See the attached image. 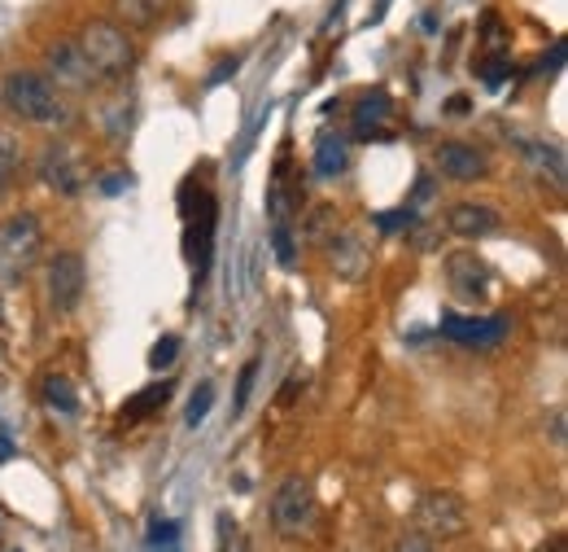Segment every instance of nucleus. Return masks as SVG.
<instances>
[{"instance_id":"nucleus-1","label":"nucleus","mask_w":568,"mask_h":552,"mask_svg":"<svg viewBox=\"0 0 568 552\" xmlns=\"http://www.w3.org/2000/svg\"><path fill=\"white\" fill-rule=\"evenodd\" d=\"M180 211H184V255L193 268V281H206L211 255H215V228H219V202L211 189L189 180L180 189Z\"/></svg>"},{"instance_id":"nucleus-2","label":"nucleus","mask_w":568,"mask_h":552,"mask_svg":"<svg viewBox=\"0 0 568 552\" xmlns=\"http://www.w3.org/2000/svg\"><path fill=\"white\" fill-rule=\"evenodd\" d=\"M88 57V66L96 70V79H123L132 66H136V44L127 35V26L110 22V18H92L79 40H75Z\"/></svg>"},{"instance_id":"nucleus-3","label":"nucleus","mask_w":568,"mask_h":552,"mask_svg":"<svg viewBox=\"0 0 568 552\" xmlns=\"http://www.w3.org/2000/svg\"><path fill=\"white\" fill-rule=\"evenodd\" d=\"M4 105L22 119V123H66V105L57 97V88L39 75V70H13L4 79Z\"/></svg>"},{"instance_id":"nucleus-4","label":"nucleus","mask_w":568,"mask_h":552,"mask_svg":"<svg viewBox=\"0 0 568 552\" xmlns=\"http://www.w3.org/2000/svg\"><path fill=\"white\" fill-rule=\"evenodd\" d=\"M44 250V228L31 211H18L0 224V290L22 281Z\"/></svg>"},{"instance_id":"nucleus-5","label":"nucleus","mask_w":568,"mask_h":552,"mask_svg":"<svg viewBox=\"0 0 568 552\" xmlns=\"http://www.w3.org/2000/svg\"><path fill=\"white\" fill-rule=\"evenodd\" d=\"M416 531L424 540H455L468 531V509L455 492H429L416 505Z\"/></svg>"},{"instance_id":"nucleus-6","label":"nucleus","mask_w":568,"mask_h":552,"mask_svg":"<svg viewBox=\"0 0 568 552\" xmlns=\"http://www.w3.org/2000/svg\"><path fill=\"white\" fill-rule=\"evenodd\" d=\"M272 522H276L281 536H302V531H310V522H315V496H310V483H306L302 474H288L281 487H276Z\"/></svg>"},{"instance_id":"nucleus-7","label":"nucleus","mask_w":568,"mask_h":552,"mask_svg":"<svg viewBox=\"0 0 568 552\" xmlns=\"http://www.w3.org/2000/svg\"><path fill=\"white\" fill-rule=\"evenodd\" d=\"M44 285H48V307H53V312H75L79 298H83V285H88L83 259H79L75 250H57V255L48 259Z\"/></svg>"},{"instance_id":"nucleus-8","label":"nucleus","mask_w":568,"mask_h":552,"mask_svg":"<svg viewBox=\"0 0 568 552\" xmlns=\"http://www.w3.org/2000/svg\"><path fill=\"white\" fill-rule=\"evenodd\" d=\"M44 66H48V83H57V88H70V92H88L92 83H96V70L88 66V57H83V48L75 44V40H57V44H48L44 48Z\"/></svg>"},{"instance_id":"nucleus-9","label":"nucleus","mask_w":568,"mask_h":552,"mask_svg":"<svg viewBox=\"0 0 568 552\" xmlns=\"http://www.w3.org/2000/svg\"><path fill=\"white\" fill-rule=\"evenodd\" d=\"M446 285H451V298L477 307V303H486V294H490V268H486L473 250H459V255L446 259Z\"/></svg>"},{"instance_id":"nucleus-10","label":"nucleus","mask_w":568,"mask_h":552,"mask_svg":"<svg viewBox=\"0 0 568 552\" xmlns=\"http://www.w3.org/2000/svg\"><path fill=\"white\" fill-rule=\"evenodd\" d=\"M433 162H438V171H442L446 180H455V184H473V180H481V176L490 171L486 149H477V145H468V140H446V145H438Z\"/></svg>"},{"instance_id":"nucleus-11","label":"nucleus","mask_w":568,"mask_h":552,"mask_svg":"<svg viewBox=\"0 0 568 552\" xmlns=\"http://www.w3.org/2000/svg\"><path fill=\"white\" fill-rule=\"evenodd\" d=\"M39 180H44L53 193L75 198V193L83 189V162H79V154H75L70 145H48L44 158H39Z\"/></svg>"},{"instance_id":"nucleus-12","label":"nucleus","mask_w":568,"mask_h":552,"mask_svg":"<svg viewBox=\"0 0 568 552\" xmlns=\"http://www.w3.org/2000/svg\"><path fill=\"white\" fill-rule=\"evenodd\" d=\"M442 334L459 347H499L508 338V316H442Z\"/></svg>"},{"instance_id":"nucleus-13","label":"nucleus","mask_w":568,"mask_h":552,"mask_svg":"<svg viewBox=\"0 0 568 552\" xmlns=\"http://www.w3.org/2000/svg\"><path fill=\"white\" fill-rule=\"evenodd\" d=\"M394 132V101L385 92H367L354 105V136L359 140H380Z\"/></svg>"},{"instance_id":"nucleus-14","label":"nucleus","mask_w":568,"mask_h":552,"mask_svg":"<svg viewBox=\"0 0 568 552\" xmlns=\"http://www.w3.org/2000/svg\"><path fill=\"white\" fill-rule=\"evenodd\" d=\"M499 224H503V219H499V211H495V206L459 202V206H451V211H446V228H451L455 237H468V241L499 233Z\"/></svg>"},{"instance_id":"nucleus-15","label":"nucleus","mask_w":568,"mask_h":552,"mask_svg":"<svg viewBox=\"0 0 568 552\" xmlns=\"http://www.w3.org/2000/svg\"><path fill=\"white\" fill-rule=\"evenodd\" d=\"M171 382H158V386H145L140 395H132L123 408H118V426L127 430V426H140V421H149L158 408H167V399H171Z\"/></svg>"},{"instance_id":"nucleus-16","label":"nucleus","mask_w":568,"mask_h":552,"mask_svg":"<svg viewBox=\"0 0 568 552\" xmlns=\"http://www.w3.org/2000/svg\"><path fill=\"white\" fill-rule=\"evenodd\" d=\"M345 167H350V140L337 136V132H323L315 140V171L328 176V180H337Z\"/></svg>"},{"instance_id":"nucleus-17","label":"nucleus","mask_w":568,"mask_h":552,"mask_svg":"<svg viewBox=\"0 0 568 552\" xmlns=\"http://www.w3.org/2000/svg\"><path fill=\"white\" fill-rule=\"evenodd\" d=\"M171 0H114V13H118V26H132V31H149L162 22Z\"/></svg>"},{"instance_id":"nucleus-18","label":"nucleus","mask_w":568,"mask_h":552,"mask_svg":"<svg viewBox=\"0 0 568 552\" xmlns=\"http://www.w3.org/2000/svg\"><path fill=\"white\" fill-rule=\"evenodd\" d=\"M363 263H367V250L359 246V237H354V233H341V237L332 241V268L354 281V277L363 272Z\"/></svg>"},{"instance_id":"nucleus-19","label":"nucleus","mask_w":568,"mask_h":552,"mask_svg":"<svg viewBox=\"0 0 568 552\" xmlns=\"http://www.w3.org/2000/svg\"><path fill=\"white\" fill-rule=\"evenodd\" d=\"M44 404L53 408V413H61V417H75L79 413V399H75V386L66 382V378H44Z\"/></svg>"},{"instance_id":"nucleus-20","label":"nucleus","mask_w":568,"mask_h":552,"mask_svg":"<svg viewBox=\"0 0 568 552\" xmlns=\"http://www.w3.org/2000/svg\"><path fill=\"white\" fill-rule=\"evenodd\" d=\"M18 136L13 132H0V193L13 184V176H18Z\"/></svg>"},{"instance_id":"nucleus-21","label":"nucleus","mask_w":568,"mask_h":552,"mask_svg":"<svg viewBox=\"0 0 568 552\" xmlns=\"http://www.w3.org/2000/svg\"><path fill=\"white\" fill-rule=\"evenodd\" d=\"M175 360H180V338H175V334L158 338V342H154V351H149V369H154V373H162V369H171Z\"/></svg>"},{"instance_id":"nucleus-22","label":"nucleus","mask_w":568,"mask_h":552,"mask_svg":"<svg viewBox=\"0 0 568 552\" xmlns=\"http://www.w3.org/2000/svg\"><path fill=\"white\" fill-rule=\"evenodd\" d=\"M211 408H215V386H211V382H202V386L193 391V399H189V413H184V421H189V426H202Z\"/></svg>"},{"instance_id":"nucleus-23","label":"nucleus","mask_w":568,"mask_h":552,"mask_svg":"<svg viewBox=\"0 0 568 552\" xmlns=\"http://www.w3.org/2000/svg\"><path fill=\"white\" fill-rule=\"evenodd\" d=\"M508 75H512V61H508L503 53H490V57H481V79H486V88H499Z\"/></svg>"},{"instance_id":"nucleus-24","label":"nucleus","mask_w":568,"mask_h":552,"mask_svg":"<svg viewBox=\"0 0 568 552\" xmlns=\"http://www.w3.org/2000/svg\"><path fill=\"white\" fill-rule=\"evenodd\" d=\"M272 246H276V259H281L284 268H293L297 246H293V228L288 224H272Z\"/></svg>"},{"instance_id":"nucleus-25","label":"nucleus","mask_w":568,"mask_h":552,"mask_svg":"<svg viewBox=\"0 0 568 552\" xmlns=\"http://www.w3.org/2000/svg\"><path fill=\"white\" fill-rule=\"evenodd\" d=\"M219 552H246V536L228 514H219Z\"/></svg>"},{"instance_id":"nucleus-26","label":"nucleus","mask_w":568,"mask_h":552,"mask_svg":"<svg viewBox=\"0 0 568 552\" xmlns=\"http://www.w3.org/2000/svg\"><path fill=\"white\" fill-rule=\"evenodd\" d=\"M254 378H259V360H250L246 369H241V382H237V413H246V404H250V391H254Z\"/></svg>"},{"instance_id":"nucleus-27","label":"nucleus","mask_w":568,"mask_h":552,"mask_svg":"<svg viewBox=\"0 0 568 552\" xmlns=\"http://www.w3.org/2000/svg\"><path fill=\"white\" fill-rule=\"evenodd\" d=\"M149 540H154V549H167V544H175V540H180V522H175V518H158Z\"/></svg>"},{"instance_id":"nucleus-28","label":"nucleus","mask_w":568,"mask_h":552,"mask_svg":"<svg viewBox=\"0 0 568 552\" xmlns=\"http://www.w3.org/2000/svg\"><path fill=\"white\" fill-rule=\"evenodd\" d=\"M394 552H433V540H424L420 531H411V536H402V540L394 544Z\"/></svg>"},{"instance_id":"nucleus-29","label":"nucleus","mask_w":568,"mask_h":552,"mask_svg":"<svg viewBox=\"0 0 568 552\" xmlns=\"http://www.w3.org/2000/svg\"><path fill=\"white\" fill-rule=\"evenodd\" d=\"M376 224H380V228H402V224L411 228V224H416V215H411V211H385Z\"/></svg>"},{"instance_id":"nucleus-30","label":"nucleus","mask_w":568,"mask_h":552,"mask_svg":"<svg viewBox=\"0 0 568 552\" xmlns=\"http://www.w3.org/2000/svg\"><path fill=\"white\" fill-rule=\"evenodd\" d=\"M127 184H132V176H123V171H114V176H105V184H101V189H105V193H123Z\"/></svg>"},{"instance_id":"nucleus-31","label":"nucleus","mask_w":568,"mask_h":552,"mask_svg":"<svg viewBox=\"0 0 568 552\" xmlns=\"http://www.w3.org/2000/svg\"><path fill=\"white\" fill-rule=\"evenodd\" d=\"M446 114H451V119H464V114H468V97H451V101H446Z\"/></svg>"},{"instance_id":"nucleus-32","label":"nucleus","mask_w":568,"mask_h":552,"mask_svg":"<svg viewBox=\"0 0 568 552\" xmlns=\"http://www.w3.org/2000/svg\"><path fill=\"white\" fill-rule=\"evenodd\" d=\"M9 457H13V443H9V439H0V461H9Z\"/></svg>"},{"instance_id":"nucleus-33","label":"nucleus","mask_w":568,"mask_h":552,"mask_svg":"<svg viewBox=\"0 0 568 552\" xmlns=\"http://www.w3.org/2000/svg\"><path fill=\"white\" fill-rule=\"evenodd\" d=\"M556 552H565V540H556Z\"/></svg>"},{"instance_id":"nucleus-34","label":"nucleus","mask_w":568,"mask_h":552,"mask_svg":"<svg viewBox=\"0 0 568 552\" xmlns=\"http://www.w3.org/2000/svg\"><path fill=\"white\" fill-rule=\"evenodd\" d=\"M167 552H175V544H167Z\"/></svg>"}]
</instances>
